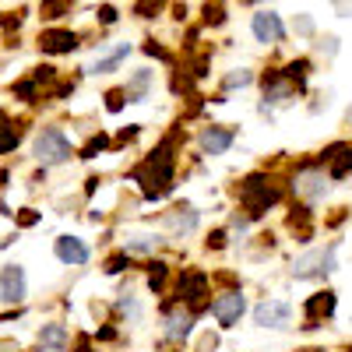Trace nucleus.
I'll return each instance as SVG.
<instances>
[{
  "instance_id": "obj_1",
  "label": "nucleus",
  "mask_w": 352,
  "mask_h": 352,
  "mask_svg": "<svg viewBox=\"0 0 352 352\" xmlns=\"http://www.w3.org/2000/svg\"><path fill=\"white\" fill-rule=\"evenodd\" d=\"M134 180L141 184V194L148 201H159L173 190V141H162L159 148L144 159V166L134 173Z\"/></svg>"
},
{
  "instance_id": "obj_2",
  "label": "nucleus",
  "mask_w": 352,
  "mask_h": 352,
  "mask_svg": "<svg viewBox=\"0 0 352 352\" xmlns=\"http://www.w3.org/2000/svg\"><path fill=\"white\" fill-rule=\"evenodd\" d=\"M278 187L275 184H268V176L264 173H250L247 180H243V187H240V201H243V212L250 215V219H261L268 208H275L278 204Z\"/></svg>"
},
{
  "instance_id": "obj_3",
  "label": "nucleus",
  "mask_w": 352,
  "mask_h": 352,
  "mask_svg": "<svg viewBox=\"0 0 352 352\" xmlns=\"http://www.w3.org/2000/svg\"><path fill=\"white\" fill-rule=\"evenodd\" d=\"M32 155L43 162V166H60L71 159V141L60 127H43L32 141Z\"/></svg>"
},
{
  "instance_id": "obj_4",
  "label": "nucleus",
  "mask_w": 352,
  "mask_h": 352,
  "mask_svg": "<svg viewBox=\"0 0 352 352\" xmlns=\"http://www.w3.org/2000/svg\"><path fill=\"white\" fill-rule=\"evenodd\" d=\"M328 272H335V243L328 250H310L292 261V278H317Z\"/></svg>"
},
{
  "instance_id": "obj_5",
  "label": "nucleus",
  "mask_w": 352,
  "mask_h": 352,
  "mask_svg": "<svg viewBox=\"0 0 352 352\" xmlns=\"http://www.w3.org/2000/svg\"><path fill=\"white\" fill-rule=\"evenodd\" d=\"M247 310V300H243V292L240 289H232V292H222V296L212 303V317L219 320L222 328H232V324H240V317Z\"/></svg>"
},
{
  "instance_id": "obj_6",
  "label": "nucleus",
  "mask_w": 352,
  "mask_h": 352,
  "mask_svg": "<svg viewBox=\"0 0 352 352\" xmlns=\"http://www.w3.org/2000/svg\"><path fill=\"white\" fill-rule=\"evenodd\" d=\"M250 32H254L257 43L275 46V43L285 39V25H282V18H278L275 11H257V14L250 18Z\"/></svg>"
},
{
  "instance_id": "obj_7",
  "label": "nucleus",
  "mask_w": 352,
  "mask_h": 352,
  "mask_svg": "<svg viewBox=\"0 0 352 352\" xmlns=\"http://www.w3.org/2000/svg\"><path fill=\"white\" fill-rule=\"evenodd\" d=\"M289 317H292V310L282 300H264V303L254 307V324L257 328H289Z\"/></svg>"
},
{
  "instance_id": "obj_8",
  "label": "nucleus",
  "mask_w": 352,
  "mask_h": 352,
  "mask_svg": "<svg viewBox=\"0 0 352 352\" xmlns=\"http://www.w3.org/2000/svg\"><path fill=\"white\" fill-rule=\"evenodd\" d=\"M39 50L53 53V56L71 53V50H78V32H71V28H43L39 32Z\"/></svg>"
},
{
  "instance_id": "obj_9",
  "label": "nucleus",
  "mask_w": 352,
  "mask_h": 352,
  "mask_svg": "<svg viewBox=\"0 0 352 352\" xmlns=\"http://www.w3.org/2000/svg\"><path fill=\"white\" fill-rule=\"evenodd\" d=\"M292 190H296L300 197H307V201H320L328 194V176L320 169H303L296 180H292Z\"/></svg>"
},
{
  "instance_id": "obj_10",
  "label": "nucleus",
  "mask_w": 352,
  "mask_h": 352,
  "mask_svg": "<svg viewBox=\"0 0 352 352\" xmlns=\"http://www.w3.org/2000/svg\"><path fill=\"white\" fill-rule=\"evenodd\" d=\"M232 141H236V131H229V127H204V131L197 134V144H201L204 155H222V152H229Z\"/></svg>"
},
{
  "instance_id": "obj_11",
  "label": "nucleus",
  "mask_w": 352,
  "mask_h": 352,
  "mask_svg": "<svg viewBox=\"0 0 352 352\" xmlns=\"http://www.w3.org/2000/svg\"><path fill=\"white\" fill-rule=\"evenodd\" d=\"M0 296H4V303L25 300V272L18 264H4V272H0Z\"/></svg>"
},
{
  "instance_id": "obj_12",
  "label": "nucleus",
  "mask_w": 352,
  "mask_h": 352,
  "mask_svg": "<svg viewBox=\"0 0 352 352\" xmlns=\"http://www.w3.org/2000/svg\"><path fill=\"white\" fill-rule=\"evenodd\" d=\"M53 254H56V261H64V264H88V257H92L78 236H60L53 243Z\"/></svg>"
},
{
  "instance_id": "obj_13",
  "label": "nucleus",
  "mask_w": 352,
  "mask_h": 352,
  "mask_svg": "<svg viewBox=\"0 0 352 352\" xmlns=\"http://www.w3.org/2000/svg\"><path fill=\"white\" fill-rule=\"evenodd\" d=\"M204 292H208V275H204V272H184L180 275V300L201 303Z\"/></svg>"
},
{
  "instance_id": "obj_14",
  "label": "nucleus",
  "mask_w": 352,
  "mask_h": 352,
  "mask_svg": "<svg viewBox=\"0 0 352 352\" xmlns=\"http://www.w3.org/2000/svg\"><path fill=\"white\" fill-rule=\"evenodd\" d=\"M190 324H194V317L187 314V310H176V314H169L166 317V338H173V342H184L187 335H190Z\"/></svg>"
},
{
  "instance_id": "obj_15",
  "label": "nucleus",
  "mask_w": 352,
  "mask_h": 352,
  "mask_svg": "<svg viewBox=\"0 0 352 352\" xmlns=\"http://www.w3.org/2000/svg\"><path fill=\"white\" fill-rule=\"evenodd\" d=\"M162 240L155 236V232H127L124 236V250L127 254H152Z\"/></svg>"
},
{
  "instance_id": "obj_16",
  "label": "nucleus",
  "mask_w": 352,
  "mask_h": 352,
  "mask_svg": "<svg viewBox=\"0 0 352 352\" xmlns=\"http://www.w3.org/2000/svg\"><path fill=\"white\" fill-rule=\"evenodd\" d=\"M303 314H307L310 320H317V317H331V314H335V292H317V296H310L307 307H303Z\"/></svg>"
},
{
  "instance_id": "obj_17",
  "label": "nucleus",
  "mask_w": 352,
  "mask_h": 352,
  "mask_svg": "<svg viewBox=\"0 0 352 352\" xmlns=\"http://www.w3.org/2000/svg\"><path fill=\"white\" fill-rule=\"evenodd\" d=\"M127 53H131V43H120L116 50H109L102 60H96V67H92V74H109V71H116L124 60H127Z\"/></svg>"
},
{
  "instance_id": "obj_18",
  "label": "nucleus",
  "mask_w": 352,
  "mask_h": 352,
  "mask_svg": "<svg viewBox=\"0 0 352 352\" xmlns=\"http://www.w3.org/2000/svg\"><path fill=\"white\" fill-rule=\"evenodd\" d=\"M166 226L176 232V236H187V232H194V229H197V212H190V208L184 212V208H180V212L166 215Z\"/></svg>"
},
{
  "instance_id": "obj_19",
  "label": "nucleus",
  "mask_w": 352,
  "mask_h": 352,
  "mask_svg": "<svg viewBox=\"0 0 352 352\" xmlns=\"http://www.w3.org/2000/svg\"><path fill=\"white\" fill-rule=\"evenodd\" d=\"M148 81H152V71H138V74L131 78V85L124 88L127 99H131V102H141V99H144V92H148Z\"/></svg>"
},
{
  "instance_id": "obj_20",
  "label": "nucleus",
  "mask_w": 352,
  "mask_h": 352,
  "mask_svg": "<svg viewBox=\"0 0 352 352\" xmlns=\"http://www.w3.org/2000/svg\"><path fill=\"white\" fill-rule=\"evenodd\" d=\"M39 342L50 345V349H64V342H67L64 324H43V328H39Z\"/></svg>"
},
{
  "instance_id": "obj_21",
  "label": "nucleus",
  "mask_w": 352,
  "mask_h": 352,
  "mask_svg": "<svg viewBox=\"0 0 352 352\" xmlns=\"http://www.w3.org/2000/svg\"><path fill=\"white\" fill-rule=\"evenodd\" d=\"M254 81V71H247V67H240V71H229L226 74V81H222V88L229 92V88H247Z\"/></svg>"
},
{
  "instance_id": "obj_22",
  "label": "nucleus",
  "mask_w": 352,
  "mask_h": 352,
  "mask_svg": "<svg viewBox=\"0 0 352 352\" xmlns=\"http://www.w3.org/2000/svg\"><path fill=\"white\" fill-rule=\"evenodd\" d=\"M39 11H43V18H64L71 11V0H43Z\"/></svg>"
},
{
  "instance_id": "obj_23",
  "label": "nucleus",
  "mask_w": 352,
  "mask_h": 352,
  "mask_svg": "<svg viewBox=\"0 0 352 352\" xmlns=\"http://www.w3.org/2000/svg\"><path fill=\"white\" fill-rule=\"evenodd\" d=\"M166 8V0H134V14L138 18H155Z\"/></svg>"
},
{
  "instance_id": "obj_24",
  "label": "nucleus",
  "mask_w": 352,
  "mask_h": 352,
  "mask_svg": "<svg viewBox=\"0 0 352 352\" xmlns=\"http://www.w3.org/2000/svg\"><path fill=\"white\" fill-rule=\"evenodd\" d=\"M11 92H14L18 99H25V102H28V99H36V92H39V81H36V78H28V81H18V85L11 88Z\"/></svg>"
},
{
  "instance_id": "obj_25",
  "label": "nucleus",
  "mask_w": 352,
  "mask_h": 352,
  "mask_svg": "<svg viewBox=\"0 0 352 352\" xmlns=\"http://www.w3.org/2000/svg\"><path fill=\"white\" fill-rule=\"evenodd\" d=\"M222 21H226V11H222V4H212V0H208V4H204V25L219 28Z\"/></svg>"
},
{
  "instance_id": "obj_26",
  "label": "nucleus",
  "mask_w": 352,
  "mask_h": 352,
  "mask_svg": "<svg viewBox=\"0 0 352 352\" xmlns=\"http://www.w3.org/2000/svg\"><path fill=\"white\" fill-rule=\"evenodd\" d=\"M106 144H109V138H106V134H96V138H92V141H88L85 148H81V159H96V155L106 148Z\"/></svg>"
},
{
  "instance_id": "obj_27",
  "label": "nucleus",
  "mask_w": 352,
  "mask_h": 352,
  "mask_svg": "<svg viewBox=\"0 0 352 352\" xmlns=\"http://www.w3.org/2000/svg\"><path fill=\"white\" fill-rule=\"evenodd\" d=\"M127 264H131V254H127V250H124V254H113V257L106 261V275H120Z\"/></svg>"
},
{
  "instance_id": "obj_28",
  "label": "nucleus",
  "mask_w": 352,
  "mask_h": 352,
  "mask_svg": "<svg viewBox=\"0 0 352 352\" xmlns=\"http://www.w3.org/2000/svg\"><path fill=\"white\" fill-rule=\"evenodd\" d=\"M349 169H352V148H345V152H342V159H335V162H331V176H335V180H342V176H345Z\"/></svg>"
},
{
  "instance_id": "obj_29",
  "label": "nucleus",
  "mask_w": 352,
  "mask_h": 352,
  "mask_svg": "<svg viewBox=\"0 0 352 352\" xmlns=\"http://www.w3.org/2000/svg\"><path fill=\"white\" fill-rule=\"evenodd\" d=\"M14 148H18V131H14L11 124H4V141H0V152L11 155Z\"/></svg>"
},
{
  "instance_id": "obj_30",
  "label": "nucleus",
  "mask_w": 352,
  "mask_h": 352,
  "mask_svg": "<svg viewBox=\"0 0 352 352\" xmlns=\"http://www.w3.org/2000/svg\"><path fill=\"white\" fill-rule=\"evenodd\" d=\"M124 99H127V92H120V88H116V92H106V109L109 113H120L124 109Z\"/></svg>"
},
{
  "instance_id": "obj_31",
  "label": "nucleus",
  "mask_w": 352,
  "mask_h": 352,
  "mask_svg": "<svg viewBox=\"0 0 352 352\" xmlns=\"http://www.w3.org/2000/svg\"><path fill=\"white\" fill-rule=\"evenodd\" d=\"M96 18H99L102 25H113V21H116V8H113V4H102V8L96 11Z\"/></svg>"
},
{
  "instance_id": "obj_32",
  "label": "nucleus",
  "mask_w": 352,
  "mask_h": 352,
  "mask_svg": "<svg viewBox=\"0 0 352 352\" xmlns=\"http://www.w3.org/2000/svg\"><path fill=\"white\" fill-rule=\"evenodd\" d=\"M120 310H124V314H131V317H138V303H134L131 292H120Z\"/></svg>"
},
{
  "instance_id": "obj_33",
  "label": "nucleus",
  "mask_w": 352,
  "mask_h": 352,
  "mask_svg": "<svg viewBox=\"0 0 352 352\" xmlns=\"http://www.w3.org/2000/svg\"><path fill=\"white\" fill-rule=\"evenodd\" d=\"M296 32H300V36H314V21H310V14H300V18H296Z\"/></svg>"
},
{
  "instance_id": "obj_34",
  "label": "nucleus",
  "mask_w": 352,
  "mask_h": 352,
  "mask_svg": "<svg viewBox=\"0 0 352 352\" xmlns=\"http://www.w3.org/2000/svg\"><path fill=\"white\" fill-rule=\"evenodd\" d=\"M222 247H226V232H222V229H215L212 236H208V250H222Z\"/></svg>"
},
{
  "instance_id": "obj_35",
  "label": "nucleus",
  "mask_w": 352,
  "mask_h": 352,
  "mask_svg": "<svg viewBox=\"0 0 352 352\" xmlns=\"http://www.w3.org/2000/svg\"><path fill=\"white\" fill-rule=\"evenodd\" d=\"M331 8L342 11V18H352V0H331Z\"/></svg>"
},
{
  "instance_id": "obj_36",
  "label": "nucleus",
  "mask_w": 352,
  "mask_h": 352,
  "mask_svg": "<svg viewBox=\"0 0 352 352\" xmlns=\"http://www.w3.org/2000/svg\"><path fill=\"white\" fill-rule=\"evenodd\" d=\"M36 222H39V215H36V212H21V215H18V226H21V229L36 226Z\"/></svg>"
},
{
  "instance_id": "obj_37",
  "label": "nucleus",
  "mask_w": 352,
  "mask_h": 352,
  "mask_svg": "<svg viewBox=\"0 0 352 352\" xmlns=\"http://www.w3.org/2000/svg\"><path fill=\"white\" fill-rule=\"evenodd\" d=\"M96 338H99V342H113V338H116V328H99Z\"/></svg>"
},
{
  "instance_id": "obj_38",
  "label": "nucleus",
  "mask_w": 352,
  "mask_h": 352,
  "mask_svg": "<svg viewBox=\"0 0 352 352\" xmlns=\"http://www.w3.org/2000/svg\"><path fill=\"white\" fill-rule=\"evenodd\" d=\"M144 53H148V56H162V60H166V50H162V46H155V43L144 46Z\"/></svg>"
},
{
  "instance_id": "obj_39",
  "label": "nucleus",
  "mask_w": 352,
  "mask_h": 352,
  "mask_svg": "<svg viewBox=\"0 0 352 352\" xmlns=\"http://www.w3.org/2000/svg\"><path fill=\"white\" fill-rule=\"evenodd\" d=\"M74 352H92V349H88V345H78V349H74Z\"/></svg>"
}]
</instances>
